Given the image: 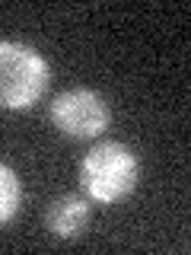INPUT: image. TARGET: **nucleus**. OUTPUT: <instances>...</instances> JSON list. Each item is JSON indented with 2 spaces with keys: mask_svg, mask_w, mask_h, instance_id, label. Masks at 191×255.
<instances>
[{
  "mask_svg": "<svg viewBox=\"0 0 191 255\" xmlns=\"http://www.w3.org/2000/svg\"><path fill=\"white\" fill-rule=\"evenodd\" d=\"M22 204V182L6 163H0V223H10Z\"/></svg>",
  "mask_w": 191,
  "mask_h": 255,
  "instance_id": "39448f33",
  "label": "nucleus"
},
{
  "mask_svg": "<svg viewBox=\"0 0 191 255\" xmlns=\"http://www.w3.org/2000/svg\"><path fill=\"white\" fill-rule=\"evenodd\" d=\"M48 122L58 128V134L70 140H90L99 137L111 122V109L105 96L90 86H70L58 93L48 106Z\"/></svg>",
  "mask_w": 191,
  "mask_h": 255,
  "instance_id": "7ed1b4c3",
  "label": "nucleus"
},
{
  "mask_svg": "<svg viewBox=\"0 0 191 255\" xmlns=\"http://www.w3.org/2000/svg\"><path fill=\"white\" fill-rule=\"evenodd\" d=\"M48 83H51V64L42 51L26 42L0 38V109H32L48 93Z\"/></svg>",
  "mask_w": 191,
  "mask_h": 255,
  "instance_id": "f03ea898",
  "label": "nucleus"
},
{
  "mask_svg": "<svg viewBox=\"0 0 191 255\" xmlns=\"http://www.w3.org/2000/svg\"><path fill=\"white\" fill-rule=\"evenodd\" d=\"M90 227V198L67 191L45 207V230L58 239H80Z\"/></svg>",
  "mask_w": 191,
  "mask_h": 255,
  "instance_id": "20e7f679",
  "label": "nucleus"
},
{
  "mask_svg": "<svg viewBox=\"0 0 191 255\" xmlns=\"http://www.w3.org/2000/svg\"><path fill=\"white\" fill-rule=\"evenodd\" d=\"M140 159L121 140H102L80 159V188L96 204H118L137 188Z\"/></svg>",
  "mask_w": 191,
  "mask_h": 255,
  "instance_id": "f257e3e1",
  "label": "nucleus"
}]
</instances>
